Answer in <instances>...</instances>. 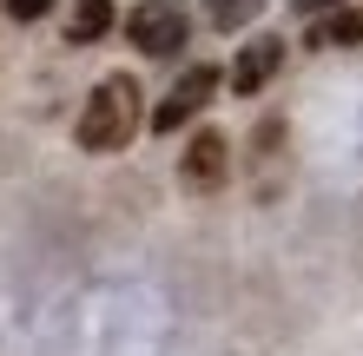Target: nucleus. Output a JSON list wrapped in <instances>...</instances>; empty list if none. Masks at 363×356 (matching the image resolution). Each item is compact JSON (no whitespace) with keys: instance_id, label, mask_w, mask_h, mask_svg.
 Returning <instances> with one entry per match:
<instances>
[{"instance_id":"obj_5","label":"nucleus","mask_w":363,"mask_h":356,"mask_svg":"<svg viewBox=\"0 0 363 356\" xmlns=\"http://www.w3.org/2000/svg\"><path fill=\"white\" fill-rule=\"evenodd\" d=\"M277 67H284V40H277V33H258V40H245V53L231 59V93H238V99L264 93L271 79H277Z\"/></svg>"},{"instance_id":"obj_9","label":"nucleus","mask_w":363,"mask_h":356,"mask_svg":"<svg viewBox=\"0 0 363 356\" xmlns=\"http://www.w3.org/2000/svg\"><path fill=\"white\" fill-rule=\"evenodd\" d=\"M47 7H53V0H7V13H13V20H40Z\"/></svg>"},{"instance_id":"obj_3","label":"nucleus","mask_w":363,"mask_h":356,"mask_svg":"<svg viewBox=\"0 0 363 356\" xmlns=\"http://www.w3.org/2000/svg\"><path fill=\"white\" fill-rule=\"evenodd\" d=\"M211 93H218V67H191L172 93L159 99V113H152V132H179V125H191L205 106H211Z\"/></svg>"},{"instance_id":"obj_10","label":"nucleus","mask_w":363,"mask_h":356,"mask_svg":"<svg viewBox=\"0 0 363 356\" xmlns=\"http://www.w3.org/2000/svg\"><path fill=\"white\" fill-rule=\"evenodd\" d=\"M291 7H297V13H330L337 0H291Z\"/></svg>"},{"instance_id":"obj_7","label":"nucleus","mask_w":363,"mask_h":356,"mask_svg":"<svg viewBox=\"0 0 363 356\" xmlns=\"http://www.w3.org/2000/svg\"><path fill=\"white\" fill-rule=\"evenodd\" d=\"M258 13H264V0H205V20L218 33H245Z\"/></svg>"},{"instance_id":"obj_6","label":"nucleus","mask_w":363,"mask_h":356,"mask_svg":"<svg viewBox=\"0 0 363 356\" xmlns=\"http://www.w3.org/2000/svg\"><path fill=\"white\" fill-rule=\"evenodd\" d=\"M113 33V0H73V13H67V40L73 47H93V40Z\"/></svg>"},{"instance_id":"obj_4","label":"nucleus","mask_w":363,"mask_h":356,"mask_svg":"<svg viewBox=\"0 0 363 356\" xmlns=\"http://www.w3.org/2000/svg\"><path fill=\"white\" fill-rule=\"evenodd\" d=\"M225 172H231V139L211 132V125H205V132H191L185 159H179V178L191 185V192H218Z\"/></svg>"},{"instance_id":"obj_8","label":"nucleus","mask_w":363,"mask_h":356,"mask_svg":"<svg viewBox=\"0 0 363 356\" xmlns=\"http://www.w3.org/2000/svg\"><path fill=\"white\" fill-rule=\"evenodd\" d=\"M317 47H363V13H330V20H317Z\"/></svg>"},{"instance_id":"obj_2","label":"nucleus","mask_w":363,"mask_h":356,"mask_svg":"<svg viewBox=\"0 0 363 356\" xmlns=\"http://www.w3.org/2000/svg\"><path fill=\"white\" fill-rule=\"evenodd\" d=\"M185 33H191V20L179 0H139L133 13H125V40L145 53V59H172L185 47Z\"/></svg>"},{"instance_id":"obj_1","label":"nucleus","mask_w":363,"mask_h":356,"mask_svg":"<svg viewBox=\"0 0 363 356\" xmlns=\"http://www.w3.org/2000/svg\"><path fill=\"white\" fill-rule=\"evenodd\" d=\"M133 132H139V79L106 73L86 99V113H79V145L86 152H119V145H133Z\"/></svg>"}]
</instances>
